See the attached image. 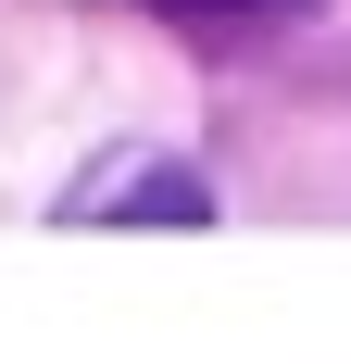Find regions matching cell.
I'll return each mask as SVG.
<instances>
[{
    "instance_id": "cell-1",
    "label": "cell",
    "mask_w": 351,
    "mask_h": 364,
    "mask_svg": "<svg viewBox=\"0 0 351 364\" xmlns=\"http://www.w3.org/2000/svg\"><path fill=\"white\" fill-rule=\"evenodd\" d=\"M75 226H213V188L188 164H126V176L75 188Z\"/></svg>"
},
{
    "instance_id": "cell-2",
    "label": "cell",
    "mask_w": 351,
    "mask_h": 364,
    "mask_svg": "<svg viewBox=\"0 0 351 364\" xmlns=\"http://www.w3.org/2000/svg\"><path fill=\"white\" fill-rule=\"evenodd\" d=\"M176 13H301V0H176Z\"/></svg>"
}]
</instances>
